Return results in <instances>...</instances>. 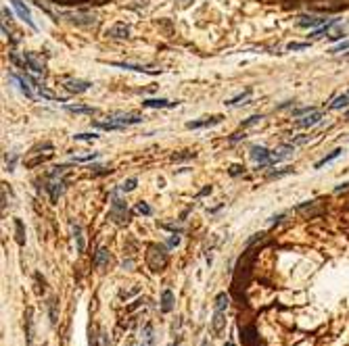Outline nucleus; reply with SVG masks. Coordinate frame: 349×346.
<instances>
[{
	"label": "nucleus",
	"instance_id": "1",
	"mask_svg": "<svg viewBox=\"0 0 349 346\" xmlns=\"http://www.w3.org/2000/svg\"><path fill=\"white\" fill-rule=\"evenodd\" d=\"M109 217L113 219L115 225H128V223H130L128 204H126V200H123V198H119V192H117V190H113V194H111Z\"/></svg>",
	"mask_w": 349,
	"mask_h": 346
},
{
	"label": "nucleus",
	"instance_id": "2",
	"mask_svg": "<svg viewBox=\"0 0 349 346\" xmlns=\"http://www.w3.org/2000/svg\"><path fill=\"white\" fill-rule=\"evenodd\" d=\"M226 309H228V296L222 292L215 298V311H213V321H211V329L215 336L222 334L224 325H226Z\"/></svg>",
	"mask_w": 349,
	"mask_h": 346
},
{
	"label": "nucleus",
	"instance_id": "3",
	"mask_svg": "<svg viewBox=\"0 0 349 346\" xmlns=\"http://www.w3.org/2000/svg\"><path fill=\"white\" fill-rule=\"evenodd\" d=\"M61 17H65L73 23V25H80V27H90V25H96V15L92 13H73V11H63Z\"/></svg>",
	"mask_w": 349,
	"mask_h": 346
},
{
	"label": "nucleus",
	"instance_id": "4",
	"mask_svg": "<svg viewBox=\"0 0 349 346\" xmlns=\"http://www.w3.org/2000/svg\"><path fill=\"white\" fill-rule=\"evenodd\" d=\"M146 263H149V267L153 271H161L167 265V255L163 253V248L151 246V253H149V257H146Z\"/></svg>",
	"mask_w": 349,
	"mask_h": 346
},
{
	"label": "nucleus",
	"instance_id": "5",
	"mask_svg": "<svg viewBox=\"0 0 349 346\" xmlns=\"http://www.w3.org/2000/svg\"><path fill=\"white\" fill-rule=\"evenodd\" d=\"M23 61H25L27 69H32V71L44 75V71H46V63H44V59L40 57V54H36V52H23Z\"/></svg>",
	"mask_w": 349,
	"mask_h": 346
},
{
	"label": "nucleus",
	"instance_id": "6",
	"mask_svg": "<svg viewBox=\"0 0 349 346\" xmlns=\"http://www.w3.org/2000/svg\"><path fill=\"white\" fill-rule=\"evenodd\" d=\"M111 65H113V67H119V69H130V71H138V73H149V75L161 73V69L146 67V65H134V63H117V61H113Z\"/></svg>",
	"mask_w": 349,
	"mask_h": 346
},
{
	"label": "nucleus",
	"instance_id": "7",
	"mask_svg": "<svg viewBox=\"0 0 349 346\" xmlns=\"http://www.w3.org/2000/svg\"><path fill=\"white\" fill-rule=\"evenodd\" d=\"M142 119H144V117L134 115V113H121V115L109 117L111 123H117V125H121V128H126V125H136V123H140Z\"/></svg>",
	"mask_w": 349,
	"mask_h": 346
},
{
	"label": "nucleus",
	"instance_id": "8",
	"mask_svg": "<svg viewBox=\"0 0 349 346\" xmlns=\"http://www.w3.org/2000/svg\"><path fill=\"white\" fill-rule=\"evenodd\" d=\"M240 340H243V346H257L259 344V336H257L255 325L240 327Z\"/></svg>",
	"mask_w": 349,
	"mask_h": 346
},
{
	"label": "nucleus",
	"instance_id": "9",
	"mask_svg": "<svg viewBox=\"0 0 349 346\" xmlns=\"http://www.w3.org/2000/svg\"><path fill=\"white\" fill-rule=\"evenodd\" d=\"M90 86L92 84L86 82V80H65L63 82V88L71 94H84L86 90H90Z\"/></svg>",
	"mask_w": 349,
	"mask_h": 346
},
{
	"label": "nucleus",
	"instance_id": "10",
	"mask_svg": "<svg viewBox=\"0 0 349 346\" xmlns=\"http://www.w3.org/2000/svg\"><path fill=\"white\" fill-rule=\"evenodd\" d=\"M270 152L268 148H263V146H253L251 148V159L259 165V167H266V165H270Z\"/></svg>",
	"mask_w": 349,
	"mask_h": 346
},
{
	"label": "nucleus",
	"instance_id": "11",
	"mask_svg": "<svg viewBox=\"0 0 349 346\" xmlns=\"http://www.w3.org/2000/svg\"><path fill=\"white\" fill-rule=\"evenodd\" d=\"M9 2H13V6H15V11H17V15L27 23L32 29H36V23H34V19H32V13H29V9L25 4L21 2V0H9Z\"/></svg>",
	"mask_w": 349,
	"mask_h": 346
},
{
	"label": "nucleus",
	"instance_id": "12",
	"mask_svg": "<svg viewBox=\"0 0 349 346\" xmlns=\"http://www.w3.org/2000/svg\"><path fill=\"white\" fill-rule=\"evenodd\" d=\"M107 36L115 38V40H126V38H130V27L126 23H115L113 27L107 29Z\"/></svg>",
	"mask_w": 349,
	"mask_h": 346
},
{
	"label": "nucleus",
	"instance_id": "13",
	"mask_svg": "<svg viewBox=\"0 0 349 346\" xmlns=\"http://www.w3.org/2000/svg\"><path fill=\"white\" fill-rule=\"evenodd\" d=\"M324 23H326L324 17H309V15H303V17L297 19V27L312 29V27H318V25H324Z\"/></svg>",
	"mask_w": 349,
	"mask_h": 346
},
{
	"label": "nucleus",
	"instance_id": "14",
	"mask_svg": "<svg viewBox=\"0 0 349 346\" xmlns=\"http://www.w3.org/2000/svg\"><path fill=\"white\" fill-rule=\"evenodd\" d=\"M291 154H293V146H291V144L280 146L278 151H274L272 154H270V165H276V163H280V161H284V159H289Z\"/></svg>",
	"mask_w": 349,
	"mask_h": 346
},
{
	"label": "nucleus",
	"instance_id": "15",
	"mask_svg": "<svg viewBox=\"0 0 349 346\" xmlns=\"http://www.w3.org/2000/svg\"><path fill=\"white\" fill-rule=\"evenodd\" d=\"M142 107H146V108H172V107H178V102H169L165 98H146V100H142Z\"/></svg>",
	"mask_w": 349,
	"mask_h": 346
},
{
	"label": "nucleus",
	"instance_id": "16",
	"mask_svg": "<svg viewBox=\"0 0 349 346\" xmlns=\"http://www.w3.org/2000/svg\"><path fill=\"white\" fill-rule=\"evenodd\" d=\"M220 121H222V117H220V115H215V117H209V119L188 121V123H186V128H188V130H201V128H211V125H218Z\"/></svg>",
	"mask_w": 349,
	"mask_h": 346
},
{
	"label": "nucleus",
	"instance_id": "17",
	"mask_svg": "<svg viewBox=\"0 0 349 346\" xmlns=\"http://www.w3.org/2000/svg\"><path fill=\"white\" fill-rule=\"evenodd\" d=\"M320 119H322V113H320V111H312L309 115L301 117V119L295 123V125H297V128H314L316 123H320Z\"/></svg>",
	"mask_w": 349,
	"mask_h": 346
},
{
	"label": "nucleus",
	"instance_id": "18",
	"mask_svg": "<svg viewBox=\"0 0 349 346\" xmlns=\"http://www.w3.org/2000/svg\"><path fill=\"white\" fill-rule=\"evenodd\" d=\"M46 190H48V194H50V200L57 202L59 196L63 194V190H65V182H63V179H59V182L55 179V182H50L48 186H46Z\"/></svg>",
	"mask_w": 349,
	"mask_h": 346
},
{
	"label": "nucleus",
	"instance_id": "19",
	"mask_svg": "<svg viewBox=\"0 0 349 346\" xmlns=\"http://www.w3.org/2000/svg\"><path fill=\"white\" fill-rule=\"evenodd\" d=\"M11 80L19 84V90H21L23 94H25L27 98H34V92H32V88H29V86H27V84H29V80H27V77L17 75V73H11Z\"/></svg>",
	"mask_w": 349,
	"mask_h": 346
},
{
	"label": "nucleus",
	"instance_id": "20",
	"mask_svg": "<svg viewBox=\"0 0 349 346\" xmlns=\"http://www.w3.org/2000/svg\"><path fill=\"white\" fill-rule=\"evenodd\" d=\"M174 309V294L172 290H163L161 294V313H169Z\"/></svg>",
	"mask_w": 349,
	"mask_h": 346
},
{
	"label": "nucleus",
	"instance_id": "21",
	"mask_svg": "<svg viewBox=\"0 0 349 346\" xmlns=\"http://www.w3.org/2000/svg\"><path fill=\"white\" fill-rule=\"evenodd\" d=\"M15 234H17V244L25 246V227H23L21 219H15Z\"/></svg>",
	"mask_w": 349,
	"mask_h": 346
},
{
	"label": "nucleus",
	"instance_id": "22",
	"mask_svg": "<svg viewBox=\"0 0 349 346\" xmlns=\"http://www.w3.org/2000/svg\"><path fill=\"white\" fill-rule=\"evenodd\" d=\"M73 238L77 242V253H84V234L80 223H73Z\"/></svg>",
	"mask_w": 349,
	"mask_h": 346
},
{
	"label": "nucleus",
	"instance_id": "23",
	"mask_svg": "<svg viewBox=\"0 0 349 346\" xmlns=\"http://www.w3.org/2000/svg\"><path fill=\"white\" fill-rule=\"evenodd\" d=\"M341 152H343V148H337V151H332L330 154H326V156H324V159H320V161H318V163L314 165V169H320V167H324V165H326V163L335 161V159H337V156H339Z\"/></svg>",
	"mask_w": 349,
	"mask_h": 346
},
{
	"label": "nucleus",
	"instance_id": "24",
	"mask_svg": "<svg viewBox=\"0 0 349 346\" xmlns=\"http://www.w3.org/2000/svg\"><path fill=\"white\" fill-rule=\"evenodd\" d=\"M337 21H339V19H330V21H326V23H324V25H322L320 29H318V31H314V34H312V38H322V36H326L328 31H330V27L335 25Z\"/></svg>",
	"mask_w": 349,
	"mask_h": 346
},
{
	"label": "nucleus",
	"instance_id": "25",
	"mask_svg": "<svg viewBox=\"0 0 349 346\" xmlns=\"http://www.w3.org/2000/svg\"><path fill=\"white\" fill-rule=\"evenodd\" d=\"M69 113H86V115H94L96 108L94 107H73V105H67L65 107Z\"/></svg>",
	"mask_w": 349,
	"mask_h": 346
},
{
	"label": "nucleus",
	"instance_id": "26",
	"mask_svg": "<svg viewBox=\"0 0 349 346\" xmlns=\"http://www.w3.org/2000/svg\"><path fill=\"white\" fill-rule=\"evenodd\" d=\"M349 105V94H343V96H337L335 102L330 105V111H337V108H343Z\"/></svg>",
	"mask_w": 349,
	"mask_h": 346
},
{
	"label": "nucleus",
	"instance_id": "27",
	"mask_svg": "<svg viewBox=\"0 0 349 346\" xmlns=\"http://www.w3.org/2000/svg\"><path fill=\"white\" fill-rule=\"evenodd\" d=\"M249 96H251V90H245L243 94H238V96L230 98V100L226 102V105H228V107H234V105H243V102H245L247 98H249Z\"/></svg>",
	"mask_w": 349,
	"mask_h": 346
},
{
	"label": "nucleus",
	"instance_id": "28",
	"mask_svg": "<svg viewBox=\"0 0 349 346\" xmlns=\"http://www.w3.org/2000/svg\"><path fill=\"white\" fill-rule=\"evenodd\" d=\"M48 315H50V324L57 325V319H59V315H57V298H50L48 301Z\"/></svg>",
	"mask_w": 349,
	"mask_h": 346
},
{
	"label": "nucleus",
	"instance_id": "29",
	"mask_svg": "<svg viewBox=\"0 0 349 346\" xmlns=\"http://www.w3.org/2000/svg\"><path fill=\"white\" fill-rule=\"evenodd\" d=\"M107 261H109V250L107 248H98V253H96V259H94V265L98 267H103Z\"/></svg>",
	"mask_w": 349,
	"mask_h": 346
},
{
	"label": "nucleus",
	"instance_id": "30",
	"mask_svg": "<svg viewBox=\"0 0 349 346\" xmlns=\"http://www.w3.org/2000/svg\"><path fill=\"white\" fill-rule=\"evenodd\" d=\"M136 188V177H130V179H126L121 186H119V190L121 192H132Z\"/></svg>",
	"mask_w": 349,
	"mask_h": 346
},
{
	"label": "nucleus",
	"instance_id": "31",
	"mask_svg": "<svg viewBox=\"0 0 349 346\" xmlns=\"http://www.w3.org/2000/svg\"><path fill=\"white\" fill-rule=\"evenodd\" d=\"M261 121V115H253V117H249V119H247V121H243V123H240V128H243V130H247V128H251V125H257Z\"/></svg>",
	"mask_w": 349,
	"mask_h": 346
},
{
	"label": "nucleus",
	"instance_id": "32",
	"mask_svg": "<svg viewBox=\"0 0 349 346\" xmlns=\"http://www.w3.org/2000/svg\"><path fill=\"white\" fill-rule=\"evenodd\" d=\"M142 338L146 340V344H149V346L155 342V338H153V325H146V327L142 329Z\"/></svg>",
	"mask_w": 349,
	"mask_h": 346
},
{
	"label": "nucleus",
	"instance_id": "33",
	"mask_svg": "<svg viewBox=\"0 0 349 346\" xmlns=\"http://www.w3.org/2000/svg\"><path fill=\"white\" fill-rule=\"evenodd\" d=\"M136 211H138V213H142V215H151L153 213V209L146 202H138L136 204Z\"/></svg>",
	"mask_w": 349,
	"mask_h": 346
},
{
	"label": "nucleus",
	"instance_id": "34",
	"mask_svg": "<svg viewBox=\"0 0 349 346\" xmlns=\"http://www.w3.org/2000/svg\"><path fill=\"white\" fill-rule=\"evenodd\" d=\"M98 156V152H92V154H88V156H73V163H86V161H92V159H96Z\"/></svg>",
	"mask_w": 349,
	"mask_h": 346
},
{
	"label": "nucleus",
	"instance_id": "35",
	"mask_svg": "<svg viewBox=\"0 0 349 346\" xmlns=\"http://www.w3.org/2000/svg\"><path fill=\"white\" fill-rule=\"evenodd\" d=\"M289 50H305V48H309V44L305 42V44H301V42H291L289 46H286Z\"/></svg>",
	"mask_w": 349,
	"mask_h": 346
},
{
	"label": "nucleus",
	"instance_id": "36",
	"mask_svg": "<svg viewBox=\"0 0 349 346\" xmlns=\"http://www.w3.org/2000/svg\"><path fill=\"white\" fill-rule=\"evenodd\" d=\"M293 169L291 167H284V169H280V171H272L270 173V179H274V177H282V175H289Z\"/></svg>",
	"mask_w": 349,
	"mask_h": 346
},
{
	"label": "nucleus",
	"instance_id": "37",
	"mask_svg": "<svg viewBox=\"0 0 349 346\" xmlns=\"http://www.w3.org/2000/svg\"><path fill=\"white\" fill-rule=\"evenodd\" d=\"M73 138H75V140H96L98 133H94V131H92V133H75Z\"/></svg>",
	"mask_w": 349,
	"mask_h": 346
},
{
	"label": "nucleus",
	"instance_id": "38",
	"mask_svg": "<svg viewBox=\"0 0 349 346\" xmlns=\"http://www.w3.org/2000/svg\"><path fill=\"white\" fill-rule=\"evenodd\" d=\"M343 50H349V40L347 42H341L335 48H330V54H337V52H343Z\"/></svg>",
	"mask_w": 349,
	"mask_h": 346
},
{
	"label": "nucleus",
	"instance_id": "39",
	"mask_svg": "<svg viewBox=\"0 0 349 346\" xmlns=\"http://www.w3.org/2000/svg\"><path fill=\"white\" fill-rule=\"evenodd\" d=\"M88 334H90V338H88V346H96V340L100 336H96L94 334V329H92V325H90V329H88Z\"/></svg>",
	"mask_w": 349,
	"mask_h": 346
},
{
	"label": "nucleus",
	"instance_id": "40",
	"mask_svg": "<svg viewBox=\"0 0 349 346\" xmlns=\"http://www.w3.org/2000/svg\"><path fill=\"white\" fill-rule=\"evenodd\" d=\"M343 36H345V29H337L335 34H330L328 38H330L332 42H337V40H343Z\"/></svg>",
	"mask_w": 349,
	"mask_h": 346
},
{
	"label": "nucleus",
	"instance_id": "41",
	"mask_svg": "<svg viewBox=\"0 0 349 346\" xmlns=\"http://www.w3.org/2000/svg\"><path fill=\"white\" fill-rule=\"evenodd\" d=\"M243 171H245L243 165H232V167H230V175H238V173H243Z\"/></svg>",
	"mask_w": 349,
	"mask_h": 346
},
{
	"label": "nucleus",
	"instance_id": "42",
	"mask_svg": "<svg viewBox=\"0 0 349 346\" xmlns=\"http://www.w3.org/2000/svg\"><path fill=\"white\" fill-rule=\"evenodd\" d=\"M61 4H80V2H86V0H57Z\"/></svg>",
	"mask_w": 349,
	"mask_h": 346
},
{
	"label": "nucleus",
	"instance_id": "43",
	"mask_svg": "<svg viewBox=\"0 0 349 346\" xmlns=\"http://www.w3.org/2000/svg\"><path fill=\"white\" fill-rule=\"evenodd\" d=\"M180 244V236H172V238H169V246H178Z\"/></svg>",
	"mask_w": 349,
	"mask_h": 346
},
{
	"label": "nucleus",
	"instance_id": "44",
	"mask_svg": "<svg viewBox=\"0 0 349 346\" xmlns=\"http://www.w3.org/2000/svg\"><path fill=\"white\" fill-rule=\"evenodd\" d=\"M282 219H284V215H274L272 219H270V223H272V225H274V223H280Z\"/></svg>",
	"mask_w": 349,
	"mask_h": 346
},
{
	"label": "nucleus",
	"instance_id": "45",
	"mask_svg": "<svg viewBox=\"0 0 349 346\" xmlns=\"http://www.w3.org/2000/svg\"><path fill=\"white\" fill-rule=\"evenodd\" d=\"M349 188V182H345V184H339L337 188H335V192H341V190H347Z\"/></svg>",
	"mask_w": 349,
	"mask_h": 346
},
{
	"label": "nucleus",
	"instance_id": "46",
	"mask_svg": "<svg viewBox=\"0 0 349 346\" xmlns=\"http://www.w3.org/2000/svg\"><path fill=\"white\" fill-rule=\"evenodd\" d=\"M100 342H103V346H109V340H107V334L105 332L100 334Z\"/></svg>",
	"mask_w": 349,
	"mask_h": 346
},
{
	"label": "nucleus",
	"instance_id": "47",
	"mask_svg": "<svg viewBox=\"0 0 349 346\" xmlns=\"http://www.w3.org/2000/svg\"><path fill=\"white\" fill-rule=\"evenodd\" d=\"M240 138H245V133H234V136L230 138V142H236V140H240Z\"/></svg>",
	"mask_w": 349,
	"mask_h": 346
},
{
	"label": "nucleus",
	"instance_id": "48",
	"mask_svg": "<svg viewBox=\"0 0 349 346\" xmlns=\"http://www.w3.org/2000/svg\"><path fill=\"white\" fill-rule=\"evenodd\" d=\"M209 192H211V186H207V188H203V190H201V192H199V196H205V194H209Z\"/></svg>",
	"mask_w": 349,
	"mask_h": 346
},
{
	"label": "nucleus",
	"instance_id": "49",
	"mask_svg": "<svg viewBox=\"0 0 349 346\" xmlns=\"http://www.w3.org/2000/svg\"><path fill=\"white\" fill-rule=\"evenodd\" d=\"M2 15H4V17H6V19H11V17H13V15H11V11H9V9H6V6H4V9H2Z\"/></svg>",
	"mask_w": 349,
	"mask_h": 346
},
{
	"label": "nucleus",
	"instance_id": "50",
	"mask_svg": "<svg viewBox=\"0 0 349 346\" xmlns=\"http://www.w3.org/2000/svg\"><path fill=\"white\" fill-rule=\"evenodd\" d=\"M345 119H347V121H349V111H347V113H345Z\"/></svg>",
	"mask_w": 349,
	"mask_h": 346
},
{
	"label": "nucleus",
	"instance_id": "51",
	"mask_svg": "<svg viewBox=\"0 0 349 346\" xmlns=\"http://www.w3.org/2000/svg\"><path fill=\"white\" fill-rule=\"evenodd\" d=\"M226 346H234V344H232V342H228V344H226Z\"/></svg>",
	"mask_w": 349,
	"mask_h": 346
},
{
	"label": "nucleus",
	"instance_id": "52",
	"mask_svg": "<svg viewBox=\"0 0 349 346\" xmlns=\"http://www.w3.org/2000/svg\"><path fill=\"white\" fill-rule=\"evenodd\" d=\"M142 346H146V344H142Z\"/></svg>",
	"mask_w": 349,
	"mask_h": 346
}]
</instances>
